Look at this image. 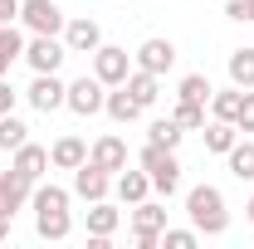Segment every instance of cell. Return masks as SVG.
<instances>
[{"instance_id":"6da1fadb","label":"cell","mask_w":254,"mask_h":249,"mask_svg":"<svg viewBox=\"0 0 254 249\" xmlns=\"http://www.w3.org/2000/svg\"><path fill=\"white\" fill-rule=\"evenodd\" d=\"M34 210H39V235L44 240H64L68 235V190L39 186L34 190Z\"/></svg>"},{"instance_id":"e575fe53","label":"cell","mask_w":254,"mask_h":249,"mask_svg":"<svg viewBox=\"0 0 254 249\" xmlns=\"http://www.w3.org/2000/svg\"><path fill=\"white\" fill-rule=\"evenodd\" d=\"M5 230H10V215H5V210H0V240H5Z\"/></svg>"},{"instance_id":"d4e9b609","label":"cell","mask_w":254,"mask_h":249,"mask_svg":"<svg viewBox=\"0 0 254 249\" xmlns=\"http://www.w3.org/2000/svg\"><path fill=\"white\" fill-rule=\"evenodd\" d=\"M240 103H245V93H240V83H235V88H225V93H210V108H215V118H225V123H235Z\"/></svg>"},{"instance_id":"4dcf8cb0","label":"cell","mask_w":254,"mask_h":249,"mask_svg":"<svg viewBox=\"0 0 254 249\" xmlns=\"http://www.w3.org/2000/svg\"><path fill=\"white\" fill-rule=\"evenodd\" d=\"M225 15H230V20H254V0H230Z\"/></svg>"},{"instance_id":"44dd1931","label":"cell","mask_w":254,"mask_h":249,"mask_svg":"<svg viewBox=\"0 0 254 249\" xmlns=\"http://www.w3.org/2000/svg\"><path fill=\"white\" fill-rule=\"evenodd\" d=\"M88 230H93V235H103V240H108V235L118 230V210H113L108 200H93V210H88Z\"/></svg>"},{"instance_id":"9a60e30c","label":"cell","mask_w":254,"mask_h":249,"mask_svg":"<svg viewBox=\"0 0 254 249\" xmlns=\"http://www.w3.org/2000/svg\"><path fill=\"white\" fill-rule=\"evenodd\" d=\"M44 166H49V152H44V147H30V142H25V147H15V171H20V176L39 181V171H44Z\"/></svg>"},{"instance_id":"ac0fdd59","label":"cell","mask_w":254,"mask_h":249,"mask_svg":"<svg viewBox=\"0 0 254 249\" xmlns=\"http://www.w3.org/2000/svg\"><path fill=\"white\" fill-rule=\"evenodd\" d=\"M147 186H152L147 166H142V171H123V176H118V195L132 200V205H137V200H147Z\"/></svg>"},{"instance_id":"4316f807","label":"cell","mask_w":254,"mask_h":249,"mask_svg":"<svg viewBox=\"0 0 254 249\" xmlns=\"http://www.w3.org/2000/svg\"><path fill=\"white\" fill-rule=\"evenodd\" d=\"M176 93H181V98H190V103H205V98L215 93V88H210V78H205V73H186Z\"/></svg>"},{"instance_id":"7c38bea8","label":"cell","mask_w":254,"mask_h":249,"mask_svg":"<svg viewBox=\"0 0 254 249\" xmlns=\"http://www.w3.org/2000/svg\"><path fill=\"white\" fill-rule=\"evenodd\" d=\"M64 98H68V88H64V83L54 78V73H39V78L30 83V103L39 108V113H54V108H59Z\"/></svg>"},{"instance_id":"5bb4252c","label":"cell","mask_w":254,"mask_h":249,"mask_svg":"<svg viewBox=\"0 0 254 249\" xmlns=\"http://www.w3.org/2000/svg\"><path fill=\"white\" fill-rule=\"evenodd\" d=\"M49 161L64 166V171H73V166H83V161H88V147H83L78 137H59V142L49 147Z\"/></svg>"},{"instance_id":"f1b7e54d","label":"cell","mask_w":254,"mask_h":249,"mask_svg":"<svg viewBox=\"0 0 254 249\" xmlns=\"http://www.w3.org/2000/svg\"><path fill=\"white\" fill-rule=\"evenodd\" d=\"M152 142L176 147V142H181V123H176V118H157V123H152Z\"/></svg>"},{"instance_id":"1f68e13d","label":"cell","mask_w":254,"mask_h":249,"mask_svg":"<svg viewBox=\"0 0 254 249\" xmlns=\"http://www.w3.org/2000/svg\"><path fill=\"white\" fill-rule=\"evenodd\" d=\"M166 245H171V249H190L195 235H190V230H166Z\"/></svg>"},{"instance_id":"277c9868","label":"cell","mask_w":254,"mask_h":249,"mask_svg":"<svg viewBox=\"0 0 254 249\" xmlns=\"http://www.w3.org/2000/svg\"><path fill=\"white\" fill-rule=\"evenodd\" d=\"M64 103H68V108H73V113H83V118H93L98 108H103V103H108V98H103V78H78V83H68V98H64Z\"/></svg>"},{"instance_id":"30bf717a","label":"cell","mask_w":254,"mask_h":249,"mask_svg":"<svg viewBox=\"0 0 254 249\" xmlns=\"http://www.w3.org/2000/svg\"><path fill=\"white\" fill-rule=\"evenodd\" d=\"M25 59L34 63V73H54V68H59V59H64V44L54 39V34H39L30 49H25Z\"/></svg>"},{"instance_id":"603a6c76","label":"cell","mask_w":254,"mask_h":249,"mask_svg":"<svg viewBox=\"0 0 254 249\" xmlns=\"http://www.w3.org/2000/svg\"><path fill=\"white\" fill-rule=\"evenodd\" d=\"M25 54V39H20V30H10V25H0V73L10 68V63Z\"/></svg>"},{"instance_id":"7402d4cb","label":"cell","mask_w":254,"mask_h":249,"mask_svg":"<svg viewBox=\"0 0 254 249\" xmlns=\"http://www.w3.org/2000/svg\"><path fill=\"white\" fill-rule=\"evenodd\" d=\"M230 78L240 88H254V49H235L230 54Z\"/></svg>"},{"instance_id":"d6986e66","label":"cell","mask_w":254,"mask_h":249,"mask_svg":"<svg viewBox=\"0 0 254 249\" xmlns=\"http://www.w3.org/2000/svg\"><path fill=\"white\" fill-rule=\"evenodd\" d=\"M25 137H30V127L20 123L15 113H0V147H5V152H15V147H25Z\"/></svg>"},{"instance_id":"f546056e","label":"cell","mask_w":254,"mask_h":249,"mask_svg":"<svg viewBox=\"0 0 254 249\" xmlns=\"http://www.w3.org/2000/svg\"><path fill=\"white\" fill-rule=\"evenodd\" d=\"M235 127H240V132H254V93H245L240 113H235Z\"/></svg>"},{"instance_id":"83f0119b","label":"cell","mask_w":254,"mask_h":249,"mask_svg":"<svg viewBox=\"0 0 254 249\" xmlns=\"http://www.w3.org/2000/svg\"><path fill=\"white\" fill-rule=\"evenodd\" d=\"M171 118H176L181 127H205V103H190V98H181Z\"/></svg>"},{"instance_id":"5b68a950","label":"cell","mask_w":254,"mask_h":249,"mask_svg":"<svg viewBox=\"0 0 254 249\" xmlns=\"http://www.w3.org/2000/svg\"><path fill=\"white\" fill-rule=\"evenodd\" d=\"M20 15H25V25H30L34 34H54L64 25V10L54 5V0H25Z\"/></svg>"},{"instance_id":"4fadbf2b","label":"cell","mask_w":254,"mask_h":249,"mask_svg":"<svg viewBox=\"0 0 254 249\" xmlns=\"http://www.w3.org/2000/svg\"><path fill=\"white\" fill-rule=\"evenodd\" d=\"M88 161H93V166H103V171H123V166H127V147H123V137H98L93 152H88Z\"/></svg>"},{"instance_id":"7a4b0ae2","label":"cell","mask_w":254,"mask_h":249,"mask_svg":"<svg viewBox=\"0 0 254 249\" xmlns=\"http://www.w3.org/2000/svg\"><path fill=\"white\" fill-rule=\"evenodd\" d=\"M186 210H190V220H195V230H205V235H220L225 230V195L215 186H195L186 195Z\"/></svg>"},{"instance_id":"2e32d148","label":"cell","mask_w":254,"mask_h":249,"mask_svg":"<svg viewBox=\"0 0 254 249\" xmlns=\"http://www.w3.org/2000/svg\"><path fill=\"white\" fill-rule=\"evenodd\" d=\"M64 39H68V49H98V44H103V34H98L93 20H68Z\"/></svg>"},{"instance_id":"9c48e42d","label":"cell","mask_w":254,"mask_h":249,"mask_svg":"<svg viewBox=\"0 0 254 249\" xmlns=\"http://www.w3.org/2000/svg\"><path fill=\"white\" fill-rule=\"evenodd\" d=\"M30 186H34L30 176H20V171L10 166V171L0 176V210H5V215H15V210L30 200Z\"/></svg>"},{"instance_id":"ba28073f","label":"cell","mask_w":254,"mask_h":249,"mask_svg":"<svg viewBox=\"0 0 254 249\" xmlns=\"http://www.w3.org/2000/svg\"><path fill=\"white\" fill-rule=\"evenodd\" d=\"M171 63H176V44L171 39H147L137 49V68H147V73H166Z\"/></svg>"},{"instance_id":"ffe728a7","label":"cell","mask_w":254,"mask_h":249,"mask_svg":"<svg viewBox=\"0 0 254 249\" xmlns=\"http://www.w3.org/2000/svg\"><path fill=\"white\" fill-rule=\"evenodd\" d=\"M103 108H108V113H113L118 123H132V118L142 113V103H137V98L127 93V88H118V93H108V103H103Z\"/></svg>"},{"instance_id":"e0dca14e","label":"cell","mask_w":254,"mask_h":249,"mask_svg":"<svg viewBox=\"0 0 254 249\" xmlns=\"http://www.w3.org/2000/svg\"><path fill=\"white\" fill-rule=\"evenodd\" d=\"M123 88H127L132 98H137L142 108H147V103H157V73H147V68H137V73H127V78H123Z\"/></svg>"},{"instance_id":"484cf974","label":"cell","mask_w":254,"mask_h":249,"mask_svg":"<svg viewBox=\"0 0 254 249\" xmlns=\"http://www.w3.org/2000/svg\"><path fill=\"white\" fill-rule=\"evenodd\" d=\"M225 156H230V171H235L240 181H245V176H254V142H235Z\"/></svg>"},{"instance_id":"836d02e7","label":"cell","mask_w":254,"mask_h":249,"mask_svg":"<svg viewBox=\"0 0 254 249\" xmlns=\"http://www.w3.org/2000/svg\"><path fill=\"white\" fill-rule=\"evenodd\" d=\"M10 103H15V93H10V83H0V113H10Z\"/></svg>"},{"instance_id":"cb8c5ba5","label":"cell","mask_w":254,"mask_h":249,"mask_svg":"<svg viewBox=\"0 0 254 249\" xmlns=\"http://www.w3.org/2000/svg\"><path fill=\"white\" fill-rule=\"evenodd\" d=\"M235 132H240V127H230L225 118H215V123L205 127V147H210V152H230V147H235Z\"/></svg>"},{"instance_id":"52a82bcc","label":"cell","mask_w":254,"mask_h":249,"mask_svg":"<svg viewBox=\"0 0 254 249\" xmlns=\"http://www.w3.org/2000/svg\"><path fill=\"white\" fill-rule=\"evenodd\" d=\"M93 73L103 78V83H123V78H127V49H118V44H98V49H93Z\"/></svg>"},{"instance_id":"d590c367","label":"cell","mask_w":254,"mask_h":249,"mask_svg":"<svg viewBox=\"0 0 254 249\" xmlns=\"http://www.w3.org/2000/svg\"><path fill=\"white\" fill-rule=\"evenodd\" d=\"M250 220H254V200H250Z\"/></svg>"},{"instance_id":"8992f818","label":"cell","mask_w":254,"mask_h":249,"mask_svg":"<svg viewBox=\"0 0 254 249\" xmlns=\"http://www.w3.org/2000/svg\"><path fill=\"white\" fill-rule=\"evenodd\" d=\"M132 230H137V245L152 249V245H157V230H166V210H161V205H147V200H137V210H132Z\"/></svg>"},{"instance_id":"3957f363","label":"cell","mask_w":254,"mask_h":249,"mask_svg":"<svg viewBox=\"0 0 254 249\" xmlns=\"http://www.w3.org/2000/svg\"><path fill=\"white\" fill-rule=\"evenodd\" d=\"M142 166H147V176H152V186L157 190H176V181H181V161H176V152L171 147H161V142H152L147 152H142Z\"/></svg>"},{"instance_id":"8fae6325","label":"cell","mask_w":254,"mask_h":249,"mask_svg":"<svg viewBox=\"0 0 254 249\" xmlns=\"http://www.w3.org/2000/svg\"><path fill=\"white\" fill-rule=\"evenodd\" d=\"M73 190H78L83 200H103V195H108V171H103V166H93V161L73 166Z\"/></svg>"},{"instance_id":"d6a6232c","label":"cell","mask_w":254,"mask_h":249,"mask_svg":"<svg viewBox=\"0 0 254 249\" xmlns=\"http://www.w3.org/2000/svg\"><path fill=\"white\" fill-rule=\"evenodd\" d=\"M15 15H20V0H0V25H10Z\"/></svg>"}]
</instances>
